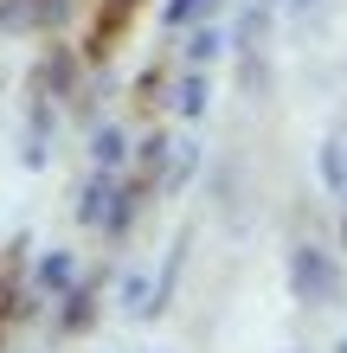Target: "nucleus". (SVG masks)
<instances>
[{
    "mask_svg": "<svg viewBox=\"0 0 347 353\" xmlns=\"http://www.w3.org/2000/svg\"><path fill=\"white\" fill-rule=\"evenodd\" d=\"M174 110H180V116H199V110H206V77H199V71L174 84Z\"/></svg>",
    "mask_w": 347,
    "mask_h": 353,
    "instance_id": "nucleus-3",
    "label": "nucleus"
},
{
    "mask_svg": "<svg viewBox=\"0 0 347 353\" xmlns=\"http://www.w3.org/2000/svg\"><path fill=\"white\" fill-rule=\"evenodd\" d=\"M103 199H110V186H103V180H97V186H84V199H77V219L103 225V219H110V205H103Z\"/></svg>",
    "mask_w": 347,
    "mask_h": 353,
    "instance_id": "nucleus-4",
    "label": "nucleus"
},
{
    "mask_svg": "<svg viewBox=\"0 0 347 353\" xmlns=\"http://www.w3.org/2000/svg\"><path fill=\"white\" fill-rule=\"evenodd\" d=\"M212 0H168V26H187V19H199Z\"/></svg>",
    "mask_w": 347,
    "mask_h": 353,
    "instance_id": "nucleus-8",
    "label": "nucleus"
},
{
    "mask_svg": "<svg viewBox=\"0 0 347 353\" xmlns=\"http://www.w3.org/2000/svg\"><path fill=\"white\" fill-rule=\"evenodd\" d=\"M97 161H122V135H116V129L97 135Z\"/></svg>",
    "mask_w": 347,
    "mask_h": 353,
    "instance_id": "nucleus-9",
    "label": "nucleus"
},
{
    "mask_svg": "<svg viewBox=\"0 0 347 353\" xmlns=\"http://www.w3.org/2000/svg\"><path fill=\"white\" fill-rule=\"evenodd\" d=\"M290 289H296L302 302H335L341 296V270L328 263V251L296 244V251H290Z\"/></svg>",
    "mask_w": 347,
    "mask_h": 353,
    "instance_id": "nucleus-1",
    "label": "nucleus"
},
{
    "mask_svg": "<svg viewBox=\"0 0 347 353\" xmlns=\"http://www.w3.org/2000/svg\"><path fill=\"white\" fill-rule=\"evenodd\" d=\"M321 180L347 193V154H341V148H321Z\"/></svg>",
    "mask_w": 347,
    "mask_h": 353,
    "instance_id": "nucleus-6",
    "label": "nucleus"
},
{
    "mask_svg": "<svg viewBox=\"0 0 347 353\" xmlns=\"http://www.w3.org/2000/svg\"><path fill=\"white\" fill-rule=\"evenodd\" d=\"M129 13H135V0H110L103 19H97V32H90V52H110V39L129 26Z\"/></svg>",
    "mask_w": 347,
    "mask_h": 353,
    "instance_id": "nucleus-2",
    "label": "nucleus"
},
{
    "mask_svg": "<svg viewBox=\"0 0 347 353\" xmlns=\"http://www.w3.org/2000/svg\"><path fill=\"white\" fill-rule=\"evenodd\" d=\"M219 46H226V39H219L212 26H199V32L187 39V58H193V65H206V58H219Z\"/></svg>",
    "mask_w": 347,
    "mask_h": 353,
    "instance_id": "nucleus-5",
    "label": "nucleus"
},
{
    "mask_svg": "<svg viewBox=\"0 0 347 353\" xmlns=\"http://www.w3.org/2000/svg\"><path fill=\"white\" fill-rule=\"evenodd\" d=\"M39 283H46V289H65L71 283V257H46V263H39Z\"/></svg>",
    "mask_w": 347,
    "mask_h": 353,
    "instance_id": "nucleus-7",
    "label": "nucleus"
},
{
    "mask_svg": "<svg viewBox=\"0 0 347 353\" xmlns=\"http://www.w3.org/2000/svg\"><path fill=\"white\" fill-rule=\"evenodd\" d=\"M296 7H309V0H296Z\"/></svg>",
    "mask_w": 347,
    "mask_h": 353,
    "instance_id": "nucleus-11",
    "label": "nucleus"
},
{
    "mask_svg": "<svg viewBox=\"0 0 347 353\" xmlns=\"http://www.w3.org/2000/svg\"><path fill=\"white\" fill-rule=\"evenodd\" d=\"M90 321V296H71V308H65V327H84Z\"/></svg>",
    "mask_w": 347,
    "mask_h": 353,
    "instance_id": "nucleus-10",
    "label": "nucleus"
}]
</instances>
